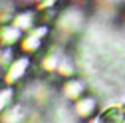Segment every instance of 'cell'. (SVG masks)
I'll use <instances>...</instances> for the list:
<instances>
[{"label": "cell", "mask_w": 125, "mask_h": 123, "mask_svg": "<svg viewBox=\"0 0 125 123\" xmlns=\"http://www.w3.org/2000/svg\"><path fill=\"white\" fill-rule=\"evenodd\" d=\"M8 99H10V91H0V111L8 105Z\"/></svg>", "instance_id": "4"}, {"label": "cell", "mask_w": 125, "mask_h": 123, "mask_svg": "<svg viewBox=\"0 0 125 123\" xmlns=\"http://www.w3.org/2000/svg\"><path fill=\"white\" fill-rule=\"evenodd\" d=\"M18 36H20L18 28H4V30H2V40H4V44H12Z\"/></svg>", "instance_id": "3"}, {"label": "cell", "mask_w": 125, "mask_h": 123, "mask_svg": "<svg viewBox=\"0 0 125 123\" xmlns=\"http://www.w3.org/2000/svg\"><path fill=\"white\" fill-rule=\"evenodd\" d=\"M97 123H125V111L121 107H107L97 117Z\"/></svg>", "instance_id": "1"}, {"label": "cell", "mask_w": 125, "mask_h": 123, "mask_svg": "<svg viewBox=\"0 0 125 123\" xmlns=\"http://www.w3.org/2000/svg\"><path fill=\"white\" fill-rule=\"evenodd\" d=\"M28 68V58H22V60H16V62H12V66H10V75H8V80H18L24 75V70Z\"/></svg>", "instance_id": "2"}]
</instances>
